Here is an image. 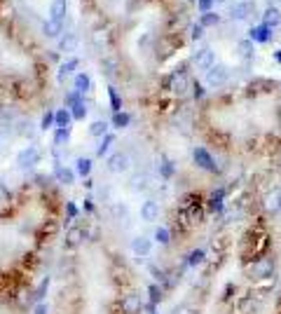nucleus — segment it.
<instances>
[{
	"instance_id": "nucleus-47",
	"label": "nucleus",
	"mask_w": 281,
	"mask_h": 314,
	"mask_svg": "<svg viewBox=\"0 0 281 314\" xmlns=\"http://www.w3.org/2000/svg\"><path fill=\"white\" fill-rule=\"evenodd\" d=\"M277 59H279V61H281V52H277Z\"/></svg>"
},
{
	"instance_id": "nucleus-28",
	"label": "nucleus",
	"mask_w": 281,
	"mask_h": 314,
	"mask_svg": "<svg viewBox=\"0 0 281 314\" xmlns=\"http://www.w3.org/2000/svg\"><path fill=\"white\" fill-rule=\"evenodd\" d=\"M70 141V127L68 129H56V134H54V146H66Z\"/></svg>"
},
{
	"instance_id": "nucleus-34",
	"label": "nucleus",
	"mask_w": 281,
	"mask_h": 314,
	"mask_svg": "<svg viewBox=\"0 0 281 314\" xmlns=\"http://www.w3.org/2000/svg\"><path fill=\"white\" fill-rule=\"evenodd\" d=\"M169 237H171V235H169L167 228H157V230H155V239H157L160 244H169V242H171Z\"/></svg>"
},
{
	"instance_id": "nucleus-35",
	"label": "nucleus",
	"mask_w": 281,
	"mask_h": 314,
	"mask_svg": "<svg viewBox=\"0 0 281 314\" xmlns=\"http://www.w3.org/2000/svg\"><path fill=\"white\" fill-rule=\"evenodd\" d=\"M80 101H82V99H80V94H77L75 89H73V92H68V94H66V108H68V110H70V108H73V106H77Z\"/></svg>"
},
{
	"instance_id": "nucleus-1",
	"label": "nucleus",
	"mask_w": 281,
	"mask_h": 314,
	"mask_svg": "<svg viewBox=\"0 0 281 314\" xmlns=\"http://www.w3.org/2000/svg\"><path fill=\"white\" fill-rule=\"evenodd\" d=\"M228 80H230V70H228V66H223V63H216L213 68H209L206 70V84L209 87H223V84H228Z\"/></svg>"
},
{
	"instance_id": "nucleus-27",
	"label": "nucleus",
	"mask_w": 281,
	"mask_h": 314,
	"mask_svg": "<svg viewBox=\"0 0 281 314\" xmlns=\"http://www.w3.org/2000/svg\"><path fill=\"white\" fill-rule=\"evenodd\" d=\"M129 122H131V117H129V113H124V110L113 115V127H115V129H124Z\"/></svg>"
},
{
	"instance_id": "nucleus-45",
	"label": "nucleus",
	"mask_w": 281,
	"mask_h": 314,
	"mask_svg": "<svg viewBox=\"0 0 281 314\" xmlns=\"http://www.w3.org/2000/svg\"><path fill=\"white\" fill-rule=\"evenodd\" d=\"M33 314H47V307H45V305H38V307H35V312H33Z\"/></svg>"
},
{
	"instance_id": "nucleus-29",
	"label": "nucleus",
	"mask_w": 281,
	"mask_h": 314,
	"mask_svg": "<svg viewBox=\"0 0 281 314\" xmlns=\"http://www.w3.org/2000/svg\"><path fill=\"white\" fill-rule=\"evenodd\" d=\"M108 96H110L113 113H122V99H120V94H117V89H115V87H110V89H108Z\"/></svg>"
},
{
	"instance_id": "nucleus-25",
	"label": "nucleus",
	"mask_w": 281,
	"mask_h": 314,
	"mask_svg": "<svg viewBox=\"0 0 281 314\" xmlns=\"http://www.w3.org/2000/svg\"><path fill=\"white\" fill-rule=\"evenodd\" d=\"M237 52H239V56L242 59H251L253 56V40H239V45H237Z\"/></svg>"
},
{
	"instance_id": "nucleus-14",
	"label": "nucleus",
	"mask_w": 281,
	"mask_h": 314,
	"mask_svg": "<svg viewBox=\"0 0 281 314\" xmlns=\"http://www.w3.org/2000/svg\"><path fill=\"white\" fill-rule=\"evenodd\" d=\"M84 237H87V232H84L82 228H70V230L66 232V246L75 249V246H80L84 242Z\"/></svg>"
},
{
	"instance_id": "nucleus-8",
	"label": "nucleus",
	"mask_w": 281,
	"mask_h": 314,
	"mask_svg": "<svg viewBox=\"0 0 281 314\" xmlns=\"http://www.w3.org/2000/svg\"><path fill=\"white\" fill-rule=\"evenodd\" d=\"M160 218V204L157 202H152V199H145L143 204H141V221L145 223H152Z\"/></svg>"
},
{
	"instance_id": "nucleus-4",
	"label": "nucleus",
	"mask_w": 281,
	"mask_h": 314,
	"mask_svg": "<svg viewBox=\"0 0 281 314\" xmlns=\"http://www.w3.org/2000/svg\"><path fill=\"white\" fill-rule=\"evenodd\" d=\"M129 169V155L127 153H113L108 157V171H113V174H122V171H127Z\"/></svg>"
},
{
	"instance_id": "nucleus-10",
	"label": "nucleus",
	"mask_w": 281,
	"mask_h": 314,
	"mask_svg": "<svg viewBox=\"0 0 281 314\" xmlns=\"http://www.w3.org/2000/svg\"><path fill=\"white\" fill-rule=\"evenodd\" d=\"M195 162L206 171H216V162H213L211 153L206 148H195Z\"/></svg>"
},
{
	"instance_id": "nucleus-36",
	"label": "nucleus",
	"mask_w": 281,
	"mask_h": 314,
	"mask_svg": "<svg viewBox=\"0 0 281 314\" xmlns=\"http://www.w3.org/2000/svg\"><path fill=\"white\" fill-rule=\"evenodd\" d=\"M47 289H49V277H45V279H42V282H40L38 291H35V300H42V298H45Z\"/></svg>"
},
{
	"instance_id": "nucleus-38",
	"label": "nucleus",
	"mask_w": 281,
	"mask_h": 314,
	"mask_svg": "<svg viewBox=\"0 0 281 314\" xmlns=\"http://www.w3.org/2000/svg\"><path fill=\"white\" fill-rule=\"evenodd\" d=\"M204 35V26L202 23H195V26H190V38L192 40H199Z\"/></svg>"
},
{
	"instance_id": "nucleus-17",
	"label": "nucleus",
	"mask_w": 281,
	"mask_h": 314,
	"mask_svg": "<svg viewBox=\"0 0 281 314\" xmlns=\"http://www.w3.org/2000/svg\"><path fill=\"white\" fill-rule=\"evenodd\" d=\"M249 33H251L253 42H267V40H270V33H272V28H270V26H265V23H260V26H253Z\"/></svg>"
},
{
	"instance_id": "nucleus-44",
	"label": "nucleus",
	"mask_w": 281,
	"mask_h": 314,
	"mask_svg": "<svg viewBox=\"0 0 281 314\" xmlns=\"http://www.w3.org/2000/svg\"><path fill=\"white\" fill-rule=\"evenodd\" d=\"M204 96V89H202V84H195V99H202Z\"/></svg>"
},
{
	"instance_id": "nucleus-20",
	"label": "nucleus",
	"mask_w": 281,
	"mask_h": 314,
	"mask_svg": "<svg viewBox=\"0 0 281 314\" xmlns=\"http://www.w3.org/2000/svg\"><path fill=\"white\" fill-rule=\"evenodd\" d=\"M115 143V134H110L108 131L106 136L99 141V146H96V157H103V155H108V150H110V146Z\"/></svg>"
},
{
	"instance_id": "nucleus-13",
	"label": "nucleus",
	"mask_w": 281,
	"mask_h": 314,
	"mask_svg": "<svg viewBox=\"0 0 281 314\" xmlns=\"http://www.w3.org/2000/svg\"><path fill=\"white\" fill-rule=\"evenodd\" d=\"M77 42H80V40H77V35L75 33H63V35H61L59 38V52H75L77 49Z\"/></svg>"
},
{
	"instance_id": "nucleus-3",
	"label": "nucleus",
	"mask_w": 281,
	"mask_h": 314,
	"mask_svg": "<svg viewBox=\"0 0 281 314\" xmlns=\"http://www.w3.org/2000/svg\"><path fill=\"white\" fill-rule=\"evenodd\" d=\"M40 162V150L35 146H28L23 148L21 153L16 155V164H19V169H28V167H35Z\"/></svg>"
},
{
	"instance_id": "nucleus-11",
	"label": "nucleus",
	"mask_w": 281,
	"mask_h": 314,
	"mask_svg": "<svg viewBox=\"0 0 281 314\" xmlns=\"http://www.w3.org/2000/svg\"><path fill=\"white\" fill-rule=\"evenodd\" d=\"M263 23L265 26H270V28H277L281 23V12L279 7H274V5H267L265 12H263Z\"/></svg>"
},
{
	"instance_id": "nucleus-48",
	"label": "nucleus",
	"mask_w": 281,
	"mask_h": 314,
	"mask_svg": "<svg viewBox=\"0 0 281 314\" xmlns=\"http://www.w3.org/2000/svg\"><path fill=\"white\" fill-rule=\"evenodd\" d=\"M274 2H281V0H274Z\"/></svg>"
},
{
	"instance_id": "nucleus-7",
	"label": "nucleus",
	"mask_w": 281,
	"mask_h": 314,
	"mask_svg": "<svg viewBox=\"0 0 281 314\" xmlns=\"http://www.w3.org/2000/svg\"><path fill=\"white\" fill-rule=\"evenodd\" d=\"M251 2L249 0H237L235 5L230 7V19H237V21H244V19H249L251 14Z\"/></svg>"
},
{
	"instance_id": "nucleus-23",
	"label": "nucleus",
	"mask_w": 281,
	"mask_h": 314,
	"mask_svg": "<svg viewBox=\"0 0 281 314\" xmlns=\"http://www.w3.org/2000/svg\"><path fill=\"white\" fill-rule=\"evenodd\" d=\"M199 23H202V26H204V28H213V26H218V23H221V14H218V12H204V14L199 16Z\"/></svg>"
},
{
	"instance_id": "nucleus-22",
	"label": "nucleus",
	"mask_w": 281,
	"mask_h": 314,
	"mask_svg": "<svg viewBox=\"0 0 281 314\" xmlns=\"http://www.w3.org/2000/svg\"><path fill=\"white\" fill-rule=\"evenodd\" d=\"M75 174L77 176H82V178H87L91 174V160L89 157H77L75 160Z\"/></svg>"
},
{
	"instance_id": "nucleus-32",
	"label": "nucleus",
	"mask_w": 281,
	"mask_h": 314,
	"mask_svg": "<svg viewBox=\"0 0 281 314\" xmlns=\"http://www.w3.org/2000/svg\"><path fill=\"white\" fill-rule=\"evenodd\" d=\"M131 188H134V190H145V188H148V176H141V174L134 176L131 178Z\"/></svg>"
},
{
	"instance_id": "nucleus-26",
	"label": "nucleus",
	"mask_w": 281,
	"mask_h": 314,
	"mask_svg": "<svg viewBox=\"0 0 281 314\" xmlns=\"http://www.w3.org/2000/svg\"><path fill=\"white\" fill-rule=\"evenodd\" d=\"M89 134L96 138H103L108 134V122H103V120H96V122L89 124Z\"/></svg>"
},
{
	"instance_id": "nucleus-12",
	"label": "nucleus",
	"mask_w": 281,
	"mask_h": 314,
	"mask_svg": "<svg viewBox=\"0 0 281 314\" xmlns=\"http://www.w3.org/2000/svg\"><path fill=\"white\" fill-rule=\"evenodd\" d=\"M42 33H45L47 38H61L63 23L56 21V19H45V21H42Z\"/></svg>"
},
{
	"instance_id": "nucleus-43",
	"label": "nucleus",
	"mask_w": 281,
	"mask_h": 314,
	"mask_svg": "<svg viewBox=\"0 0 281 314\" xmlns=\"http://www.w3.org/2000/svg\"><path fill=\"white\" fill-rule=\"evenodd\" d=\"M150 298H152V303H157V300H160V291H157V286H150Z\"/></svg>"
},
{
	"instance_id": "nucleus-42",
	"label": "nucleus",
	"mask_w": 281,
	"mask_h": 314,
	"mask_svg": "<svg viewBox=\"0 0 281 314\" xmlns=\"http://www.w3.org/2000/svg\"><path fill=\"white\" fill-rule=\"evenodd\" d=\"M66 209H68V216H70V218H75V216H77V207L73 204V202H68V204H66Z\"/></svg>"
},
{
	"instance_id": "nucleus-37",
	"label": "nucleus",
	"mask_w": 281,
	"mask_h": 314,
	"mask_svg": "<svg viewBox=\"0 0 281 314\" xmlns=\"http://www.w3.org/2000/svg\"><path fill=\"white\" fill-rule=\"evenodd\" d=\"M270 314H281V289L274 293V300H272V307H270Z\"/></svg>"
},
{
	"instance_id": "nucleus-5",
	"label": "nucleus",
	"mask_w": 281,
	"mask_h": 314,
	"mask_svg": "<svg viewBox=\"0 0 281 314\" xmlns=\"http://www.w3.org/2000/svg\"><path fill=\"white\" fill-rule=\"evenodd\" d=\"M167 89L178 92V94L188 89V75H185V70H174V73L167 77Z\"/></svg>"
},
{
	"instance_id": "nucleus-16",
	"label": "nucleus",
	"mask_w": 281,
	"mask_h": 314,
	"mask_svg": "<svg viewBox=\"0 0 281 314\" xmlns=\"http://www.w3.org/2000/svg\"><path fill=\"white\" fill-rule=\"evenodd\" d=\"M77 66H80V59H75V56H73V59H68V61L61 63V66H59V82H63L66 77L73 75Z\"/></svg>"
},
{
	"instance_id": "nucleus-24",
	"label": "nucleus",
	"mask_w": 281,
	"mask_h": 314,
	"mask_svg": "<svg viewBox=\"0 0 281 314\" xmlns=\"http://www.w3.org/2000/svg\"><path fill=\"white\" fill-rule=\"evenodd\" d=\"M91 40H94V45L96 47H106L108 42H110V33H108V28H94Z\"/></svg>"
},
{
	"instance_id": "nucleus-46",
	"label": "nucleus",
	"mask_w": 281,
	"mask_h": 314,
	"mask_svg": "<svg viewBox=\"0 0 281 314\" xmlns=\"http://www.w3.org/2000/svg\"><path fill=\"white\" fill-rule=\"evenodd\" d=\"M213 2H216V5H223V2H228V0H213Z\"/></svg>"
},
{
	"instance_id": "nucleus-30",
	"label": "nucleus",
	"mask_w": 281,
	"mask_h": 314,
	"mask_svg": "<svg viewBox=\"0 0 281 314\" xmlns=\"http://www.w3.org/2000/svg\"><path fill=\"white\" fill-rule=\"evenodd\" d=\"M70 115H73V120H84V117H87V106H84V101H80L77 106L70 108Z\"/></svg>"
},
{
	"instance_id": "nucleus-18",
	"label": "nucleus",
	"mask_w": 281,
	"mask_h": 314,
	"mask_svg": "<svg viewBox=\"0 0 281 314\" xmlns=\"http://www.w3.org/2000/svg\"><path fill=\"white\" fill-rule=\"evenodd\" d=\"M73 89H75L77 94H87L91 89V80L87 73H77L75 80H73Z\"/></svg>"
},
{
	"instance_id": "nucleus-41",
	"label": "nucleus",
	"mask_w": 281,
	"mask_h": 314,
	"mask_svg": "<svg viewBox=\"0 0 281 314\" xmlns=\"http://www.w3.org/2000/svg\"><path fill=\"white\" fill-rule=\"evenodd\" d=\"M162 174H164V176H171V174H174V167H171L169 160H164V164H162Z\"/></svg>"
},
{
	"instance_id": "nucleus-40",
	"label": "nucleus",
	"mask_w": 281,
	"mask_h": 314,
	"mask_svg": "<svg viewBox=\"0 0 281 314\" xmlns=\"http://www.w3.org/2000/svg\"><path fill=\"white\" fill-rule=\"evenodd\" d=\"M113 216L120 221L122 216H127V207H124V204H120V202H117V204H113Z\"/></svg>"
},
{
	"instance_id": "nucleus-2",
	"label": "nucleus",
	"mask_w": 281,
	"mask_h": 314,
	"mask_svg": "<svg viewBox=\"0 0 281 314\" xmlns=\"http://www.w3.org/2000/svg\"><path fill=\"white\" fill-rule=\"evenodd\" d=\"M192 61H195V66H197L199 70H209L216 66V54H213L211 47H204V49H197V52H195Z\"/></svg>"
},
{
	"instance_id": "nucleus-9",
	"label": "nucleus",
	"mask_w": 281,
	"mask_h": 314,
	"mask_svg": "<svg viewBox=\"0 0 281 314\" xmlns=\"http://www.w3.org/2000/svg\"><path fill=\"white\" fill-rule=\"evenodd\" d=\"M131 251H134L136 258H145L152 251V242L148 237H134L131 239Z\"/></svg>"
},
{
	"instance_id": "nucleus-6",
	"label": "nucleus",
	"mask_w": 281,
	"mask_h": 314,
	"mask_svg": "<svg viewBox=\"0 0 281 314\" xmlns=\"http://www.w3.org/2000/svg\"><path fill=\"white\" fill-rule=\"evenodd\" d=\"M141 310H143V300H141V296L129 293V296L122 298V312L124 314H141Z\"/></svg>"
},
{
	"instance_id": "nucleus-39",
	"label": "nucleus",
	"mask_w": 281,
	"mask_h": 314,
	"mask_svg": "<svg viewBox=\"0 0 281 314\" xmlns=\"http://www.w3.org/2000/svg\"><path fill=\"white\" fill-rule=\"evenodd\" d=\"M213 5H216L213 0H197V7H199V12H202V14H204V12H211Z\"/></svg>"
},
{
	"instance_id": "nucleus-15",
	"label": "nucleus",
	"mask_w": 281,
	"mask_h": 314,
	"mask_svg": "<svg viewBox=\"0 0 281 314\" xmlns=\"http://www.w3.org/2000/svg\"><path fill=\"white\" fill-rule=\"evenodd\" d=\"M54 176H56V181L63 185H73L75 183V171L68 167H56L54 169Z\"/></svg>"
},
{
	"instance_id": "nucleus-19",
	"label": "nucleus",
	"mask_w": 281,
	"mask_h": 314,
	"mask_svg": "<svg viewBox=\"0 0 281 314\" xmlns=\"http://www.w3.org/2000/svg\"><path fill=\"white\" fill-rule=\"evenodd\" d=\"M54 115H56V129H68L70 120H73V115H70L68 108H61V110H56Z\"/></svg>"
},
{
	"instance_id": "nucleus-21",
	"label": "nucleus",
	"mask_w": 281,
	"mask_h": 314,
	"mask_svg": "<svg viewBox=\"0 0 281 314\" xmlns=\"http://www.w3.org/2000/svg\"><path fill=\"white\" fill-rule=\"evenodd\" d=\"M66 9H68L66 0H52V7H49V12H52V19L61 21V19L66 16Z\"/></svg>"
},
{
	"instance_id": "nucleus-31",
	"label": "nucleus",
	"mask_w": 281,
	"mask_h": 314,
	"mask_svg": "<svg viewBox=\"0 0 281 314\" xmlns=\"http://www.w3.org/2000/svg\"><path fill=\"white\" fill-rule=\"evenodd\" d=\"M101 68H103V73H106L108 77H113L115 70H117V61H115V59H103V61H101Z\"/></svg>"
},
{
	"instance_id": "nucleus-33",
	"label": "nucleus",
	"mask_w": 281,
	"mask_h": 314,
	"mask_svg": "<svg viewBox=\"0 0 281 314\" xmlns=\"http://www.w3.org/2000/svg\"><path fill=\"white\" fill-rule=\"evenodd\" d=\"M52 124H56V115L54 113H45L42 115V122H40V129H52Z\"/></svg>"
}]
</instances>
